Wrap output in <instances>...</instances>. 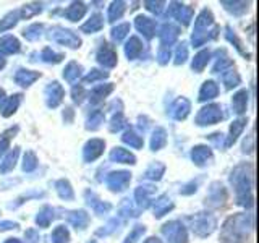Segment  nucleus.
<instances>
[{
    "mask_svg": "<svg viewBox=\"0 0 259 243\" xmlns=\"http://www.w3.org/2000/svg\"><path fill=\"white\" fill-rule=\"evenodd\" d=\"M251 216L246 214H238L235 217H230L229 221L224 224V229H222V240L225 243H237L240 241L245 233L248 232V229L253 227V221L248 222V219Z\"/></svg>",
    "mask_w": 259,
    "mask_h": 243,
    "instance_id": "1",
    "label": "nucleus"
},
{
    "mask_svg": "<svg viewBox=\"0 0 259 243\" xmlns=\"http://www.w3.org/2000/svg\"><path fill=\"white\" fill-rule=\"evenodd\" d=\"M191 230L198 235V237H207L214 232L215 229V217L212 214H207V213H201L193 216L191 219Z\"/></svg>",
    "mask_w": 259,
    "mask_h": 243,
    "instance_id": "2",
    "label": "nucleus"
},
{
    "mask_svg": "<svg viewBox=\"0 0 259 243\" xmlns=\"http://www.w3.org/2000/svg\"><path fill=\"white\" fill-rule=\"evenodd\" d=\"M222 117H224V113H222L221 105L210 104V105H206V107H202L199 110V113L196 115V124L201 127L214 125V124H217V122H221Z\"/></svg>",
    "mask_w": 259,
    "mask_h": 243,
    "instance_id": "3",
    "label": "nucleus"
},
{
    "mask_svg": "<svg viewBox=\"0 0 259 243\" xmlns=\"http://www.w3.org/2000/svg\"><path fill=\"white\" fill-rule=\"evenodd\" d=\"M162 233L167 238L168 243H186L188 237H186V229L177 221H172L162 227Z\"/></svg>",
    "mask_w": 259,
    "mask_h": 243,
    "instance_id": "4",
    "label": "nucleus"
},
{
    "mask_svg": "<svg viewBox=\"0 0 259 243\" xmlns=\"http://www.w3.org/2000/svg\"><path fill=\"white\" fill-rule=\"evenodd\" d=\"M51 32H52L51 37L55 40L57 44H60V46H68V47L76 49V47H79V44H81V39H79L73 31H70V29H65V28H60V26H55Z\"/></svg>",
    "mask_w": 259,
    "mask_h": 243,
    "instance_id": "5",
    "label": "nucleus"
},
{
    "mask_svg": "<svg viewBox=\"0 0 259 243\" xmlns=\"http://www.w3.org/2000/svg\"><path fill=\"white\" fill-rule=\"evenodd\" d=\"M130 180H132L130 172H112L105 178V183L112 191H123L130 185Z\"/></svg>",
    "mask_w": 259,
    "mask_h": 243,
    "instance_id": "6",
    "label": "nucleus"
},
{
    "mask_svg": "<svg viewBox=\"0 0 259 243\" xmlns=\"http://www.w3.org/2000/svg\"><path fill=\"white\" fill-rule=\"evenodd\" d=\"M154 193H156V188H154L152 185H141V186H138L136 191H135V205L140 209L148 208Z\"/></svg>",
    "mask_w": 259,
    "mask_h": 243,
    "instance_id": "7",
    "label": "nucleus"
},
{
    "mask_svg": "<svg viewBox=\"0 0 259 243\" xmlns=\"http://www.w3.org/2000/svg\"><path fill=\"white\" fill-rule=\"evenodd\" d=\"M178 34H180V28H178L177 24H174V23H165L164 26H162L160 32H159V36H160V46L162 47H170L177 40Z\"/></svg>",
    "mask_w": 259,
    "mask_h": 243,
    "instance_id": "8",
    "label": "nucleus"
},
{
    "mask_svg": "<svg viewBox=\"0 0 259 243\" xmlns=\"http://www.w3.org/2000/svg\"><path fill=\"white\" fill-rule=\"evenodd\" d=\"M63 96H65L63 88L57 81H54V83H51L46 88V99L49 107H57L63 101Z\"/></svg>",
    "mask_w": 259,
    "mask_h": 243,
    "instance_id": "9",
    "label": "nucleus"
},
{
    "mask_svg": "<svg viewBox=\"0 0 259 243\" xmlns=\"http://www.w3.org/2000/svg\"><path fill=\"white\" fill-rule=\"evenodd\" d=\"M104 148H105V143H104V140H99V138H94V140L88 141L84 146V151H83L84 160L91 162V160L97 159L104 152Z\"/></svg>",
    "mask_w": 259,
    "mask_h": 243,
    "instance_id": "10",
    "label": "nucleus"
},
{
    "mask_svg": "<svg viewBox=\"0 0 259 243\" xmlns=\"http://www.w3.org/2000/svg\"><path fill=\"white\" fill-rule=\"evenodd\" d=\"M97 60H99V63H102L104 67L107 68H112L117 65V52L115 49L110 47L109 44H102L99 52H97Z\"/></svg>",
    "mask_w": 259,
    "mask_h": 243,
    "instance_id": "11",
    "label": "nucleus"
},
{
    "mask_svg": "<svg viewBox=\"0 0 259 243\" xmlns=\"http://www.w3.org/2000/svg\"><path fill=\"white\" fill-rule=\"evenodd\" d=\"M136 28L144 37H148V39H151L154 34H156V21L148 18V16H143V15L138 16V18H136Z\"/></svg>",
    "mask_w": 259,
    "mask_h": 243,
    "instance_id": "12",
    "label": "nucleus"
},
{
    "mask_svg": "<svg viewBox=\"0 0 259 243\" xmlns=\"http://www.w3.org/2000/svg\"><path fill=\"white\" fill-rule=\"evenodd\" d=\"M190 110H191L190 101L185 99V97H180V99H177L175 104L172 105V109H170V113H172V117L175 120H183L190 113Z\"/></svg>",
    "mask_w": 259,
    "mask_h": 243,
    "instance_id": "13",
    "label": "nucleus"
},
{
    "mask_svg": "<svg viewBox=\"0 0 259 243\" xmlns=\"http://www.w3.org/2000/svg\"><path fill=\"white\" fill-rule=\"evenodd\" d=\"M225 198H227V193H225V188L221 183H212V185H210L209 198H207V201L210 202V205H212V206H221L222 202L225 201Z\"/></svg>",
    "mask_w": 259,
    "mask_h": 243,
    "instance_id": "14",
    "label": "nucleus"
},
{
    "mask_svg": "<svg viewBox=\"0 0 259 243\" xmlns=\"http://www.w3.org/2000/svg\"><path fill=\"white\" fill-rule=\"evenodd\" d=\"M18 51H20V43L16 40V37H13L12 34L0 37V54L10 55V54H16Z\"/></svg>",
    "mask_w": 259,
    "mask_h": 243,
    "instance_id": "15",
    "label": "nucleus"
},
{
    "mask_svg": "<svg viewBox=\"0 0 259 243\" xmlns=\"http://www.w3.org/2000/svg\"><path fill=\"white\" fill-rule=\"evenodd\" d=\"M212 156V151L207 146H196V148H193L191 151V159L196 166H204L206 162L210 159Z\"/></svg>",
    "mask_w": 259,
    "mask_h": 243,
    "instance_id": "16",
    "label": "nucleus"
},
{
    "mask_svg": "<svg viewBox=\"0 0 259 243\" xmlns=\"http://www.w3.org/2000/svg\"><path fill=\"white\" fill-rule=\"evenodd\" d=\"M40 75L37 71H31V70H18L16 71V75H15V81H16V85H20V86H31L34 81L39 78Z\"/></svg>",
    "mask_w": 259,
    "mask_h": 243,
    "instance_id": "17",
    "label": "nucleus"
},
{
    "mask_svg": "<svg viewBox=\"0 0 259 243\" xmlns=\"http://www.w3.org/2000/svg\"><path fill=\"white\" fill-rule=\"evenodd\" d=\"M112 162H120V164H135V156L125 148H115L110 152Z\"/></svg>",
    "mask_w": 259,
    "mask_h": 243,
    "instance_id": "18",
    "label": "nucleus"
},
{
    "mask_svg": "<svg viewBox=\"0 0 259 243\" xmlns=\"http://www.w3.org/2000/svg\"><path fill=\"white\" fill-rule=\"evenodd\" d=\"M68 222L75 227V229L83 230L89 224V216L84 211H71V213H68Z\"/></svg>",
    "mask_w": 259,
    "mask_h": 243,
    "instance_id": "19",
    "label": "nucleus"
},
{
    "mask_svg": "<svg viewBox=\"0 0 259 243\" xmlns=\"http://www.w3.org/2000/svg\"><path fill=\"white\" fill-rule=\"evenodd\" d=\"M86 199H88V205L91 206V208L94 209V213H97V214H105V213H107V211H110V208H112V206L109 205V202L101 201L93 191H86Z\"/></svg>",
    "mask_w": 259,
    "mask_h": 243,
    "instance_id": "20",
    "label": "nucleus"
},
{
    "mask_svg": "<svg viewBox=\"0 0 259 243\" xmlns=\"http://www.w3.org/2000/svg\"><path fill=\"white\" fill-rule=\"evenodd\" d=\"M172 209H174V202L167 196V194L160 196L156 202H154V216H156V217L165 216L168 211H172Z\"/></svg>",
    "mask_w": 259,
    "mask_h": 243,
    "instance_id": "21",
    "label": "nucleus"
},
{
    "mask_svg": "<svg viewBox=\"0 0 259 243\" xmlns=\"http://www.w3.org/2000/svg\"><path fill=\"white\" fill-rule=\"evenodd\" d=\"M217 94H219V86L214 83V81H206V83L202 85L201 89H199V97H198V99L201 102L210 101V99H214V97H217Z\"/></svg>",
    "mask_w": 259,
    "mask_h": 243,
    "instance_id": "22",
    "label": "nucleus"
},
{
    "mask_svg": "<svg viewBox=\"0 0 259 243\" xmlns=\"http://www.w3.org/2000/svg\"><path fill=\"white\" fill-rule=\"evenodd\" d=\"M141 52H143V44H141V40L138 39L136 36L130 37V40H128L126 46H125V54H126L128 59H130V60H135V59H138V57H140Z\"/></svg>",
    "mask_w": 259,
    "mask_h": 243,
    "instance_id": "23",
    "label": "nucleus"
},
{
    "mask_svg": "<svg viewBox=\"0 0 259 243\" xmlns=\"http://www.w3.org/2000/svg\"><path fill=\"white\" fill-rule=\"evenodd\" d=\"M245 125H246V120H243V118L233 122L232 127H230V135L227 136V141H225L227 148H229V146H232L235 141H237V138L240 136V133L243 132V130H245Z\"/></svg>",
    "mask_w": 259,
    "mask_h": 243,
    "instance_id": "24",
    "label": "nucleus"
},
{
    "mask_svg": "<svg viewBox=\"0 0 259 243\" xmlns=\"http://www.w3.org/2000/svg\"><path fill=\"white\" fill-rule=\"evenodd\" d=\"M121 140H123V143H126L130 148H135V149L143 148V144H144L143 136L140 133H136L135 130H126L123 136H121Z\"/></svg>",
    "mask_w": 259,
    "mask_h": 243,
    "instance_id": "25",
    "label": "nucleus"
},
{
    "mask_svg": "<svg viewBox=\"0 0 259 243\" xmlns=\"http://www.w3.org/2000/svg\"><path fill=\"white\" fill-rule=\"evenodd\" d=\"M20 102H21V96H20V94H15V96L7 97L5 102L2 104V107H0V110H2V115H4V117L12 115V113H13L16 109H18Z\"/></svg>",
    "mask_w": 259,
    "mask_h": 243,
    "instance_id": "26",
    "label": "nucleus"
},
{
    "mask_svg": "<svg viewBox=\"0 0 259 243\" xmlns=\"http://www.w3.org/2000/svg\"><path fill=\"white\" fill-rule=\"evenodd\" d=\"M104 26V18L101 15H93L91 18H89L83 26H81V31L83 32H88V34H91V32H96V31H101Z\"/></svg>",
    "mask_w": 259,
    "mask_h": 243,
    "instance_id": "27",
    "label": "nucleus"
},
{
    "mask_svg": "<svg viewBox=\"0 0 259 243\" xmlns=\"http://www.w3.org/2000/svg\"><path fill=\"white\" fill-rule=\"evenodd\" d=\"M167 143V133L164 128H156L152 133V138H151V148L152 151H159L160 148H164Z\"/></svg>",
    "mask_w": 259,
    "mask_h": 243,
    "instance_id": "28",
    "label": "nucleus"
},
{
    "mask_svg": "<svg viewBox=\"0 0 259 243\" xmlns=\"http://www.w3.org/2000/svg\"><path fill=\"white\" fill-rule=\"evenodd\" d=\"M84 13H86L84 4H71V7H68L67 12H65V16H67L70 21H78L83 18Z\"/></svg>",
    "mask_w": 259,
    "mask_h": 243,
    "instance_id": "29",
    "label": "nucleus"
},
{
    "mask_svg": "<svg viewBox=\"0 0 259 243\" xmlns=\"http://www.w3.org/2000/svg\"><path fill=\"white\" fill-rule=\"evenodd\" d=\"M81 76V65H78L76 62H70L67 65V68L63 71V78L68 81V83H75Z\"/></svg>",
    "mask_w": 259,
    "mask_h": 243,
    "instance_id": "30",
    "label": "nucleus"
},
{
    "mask_svg": "<svg viewBox=\"0 0 259 243\" xmlns=\"http://www.w3.org/2000/svg\"><path fill=\"white\" fill-rule=\"evenodd\" d=\"M55 188H57V193H59V196L65 201H70L75 198V193H73V188L68 183V180H59L55 183Z\"/></svg>",
    "mask_w": 259,
    "mask_h": 243,
    "instance_id": "31",
    "label": "nucleus"
},
{
    "mask_svg": "<svg viewBox=\"0 0 259 243\" xmlns=\"http://www.w3.org/2000/svg\"><path fill=\"white\" fill-rule=\"evenodd\" d=\"M52 221H54V209L51 206H44L36 217V224L39 227H49Z\"/></svg>",
    "mask_w": 259,
    "mask_h": 243,
    "instance_id": "32",
    "label": "nucleus"
},
{
    "mask_svg": "<svg viewBox=\"0 0 259 243\" xmlns=\"http://www.w3.org/2000/svg\"><path fill=\"white\" fill-rule=\"evenodd\" d=\"M164 172H165V166L160 164V162H154V164H151L148 170H146L144 177L148 178V180H160Z\"/></svg>",
    "mask_w": 259,
    "mask_h": 243,
    "instance_id": "33",
    "label": "nucleus"
},
{
    "mask_svg": "<svg viewBox=\"0 0 259 243\" xmlns=\"http://www.w3.org/2000/svg\"><path fill=\"white\" fill-rule=\"evenodd\" d=\"M233 109L237 113H243L246 110V105H248V93L246 91H240L233 96Z\"/></svg>",
    "mask_w": 259,
    "mask_h": 243,
    "instance_id": "34",
    "label": "nucleus"
},
{
    "mask_svg": "<svg viewBox=\"0 0 259 243\" xmlns=\"http://www.w3.org/2000/svg\"><path fill=\"white\" fill-rule=\"evenodd\" d=\"M222 81H224V85H225L227 89H232V88L240 85V76H238V73L235 70L229 68L227 71L222 73Z\"/></svg>",
    "mask_w": 259,
    "mask_h": 243,
    "instance_id": "35",
    "label": "nucleus"
},
{
    "mask_svg": "<svg viewBox=\"0 0 259 243\" xmlns=\"http://www.w3.org/2000/svg\"><path fill=\"white\" fill-rule=\"evenodd\" d=\"M18 154L20 151L18 149H15V151H10L7 154V157L4 159V162L0 164V172L5 174V172H10V170L15 167L16 164V159H18Z\"/></svg>",
    "mask_w": 259,
    "mask_h": 243,
    "instance_id": "36",
    "label": "nucleus"
},
{
    "mask_svg": "<svg viewBox=\"0 0 259 243\" xmlns=\"http://www.w3.org/2000/svg\"><path fill=\"white\" fill-rule=\"evenodd\" d=\"M52 243H68V238H70V233H68V229L65 225H59L55 227L52 235Z\"/></svg>",
    "mask_w": 259,
    "mask_h": 243,
    "instance_id": "37",
    "label": "nucleus"
},
{
    "mask_svg": "<svg viewBox=\"0 0 259 243\" xmlns=\"http://www.w3.org/2000/svg\"><path fill=\"white\" fill-rule=\"evenodd\" d=\"M125 2H113L110 7H109V13H107V18L109 21H115V20H120L121 15L125 13Z\"/></svg>",
    "mask_w": 259,
    "mask_h": 243,
    "instance_id": "38",
    "label": "nucleus"
},
{
    "mask_svg": "<svg viewBox=\"0 0 259 243\" xmlns=\"http://www.w3.org/2000/svg\"><path fill=\"white\" fill-rule=\"evenodd\" d=\"M130 32V23H121V24H117V28L112 29V39L115 40V43H121L126 34Z\"/></svg>",
    "mask_w": 259,
    "mask_h": 243,
    "instance_id": "39",
    "label": "nucleus"
},
{
    "mask_svg": "<svg viewBox=\"0 0 259 243\" xmlns=\"http://www.w3.org/2000/svg\"><path fill=\"white\" fill-rule=\"evenodd\" d=\"M209 57H210L209 51H202V52H199L196 57H194V60H193V63H191L193 70L201 71V70L204 68L206 65H207V62H209Z\"/></svg>",
    "mask_w": 259,
    "mask_h": 243,
    "instance_id": "40",
    "label": "nucleus"
},
{
    "mask_svg": "<svg viewBox=\"0 0 259 243\" xmlns=\"http://www.w3.org/2000/svg\"><path fill=\"white\" fill-rule=\"evenodd\" d=\"M37 167V157L32 151H26L24 154V160H23V170L24 172H32Z\"/></svg>",
    "mask_w": 259,
    "mask_h": 243,
    "instance_id": "41",
    "label": "nucleus"
},
{
    "mask_svg": "<svg viewBox=\"0 0 259 243\" xmlns=\"http://www.w3.org/2000/svg\"><path fill=\"white\" fill-rule=\"evenodd\" d=\"M40 59H42L44 62H47V63H59L63 59V55L54 52L51 47H46L42 51V54H40Z\"/></svg>",
    "mask_w": 259,
    "mask_h": 243,
    "instance_id": "42",
    "label": "nucleus"
},
{
    "mask_svg": "<svg viewBox=\"0 0 259 243\" xmlns=\"http://www.w3.org/2000/svg\"><path fill=\"white\" fill-rule=\"evenodd\" d=\"M101 124H104V112L101 110H96L91 113V117L88 118V128L89 130H97L101 127Z\"/></svg>",
    "mask_w": 259,
    "mask_h": 243,
    "instance_id": "43",
    "label": "nucleus"
},
{
    "mask_svg": "<svg viewBox=\"0 0 259 243\" xmlns=\"http://www.w3.org/2000/svg\"><path fill=\"white\" fill-rule=\"evenodd\" d=\"M40 31H42V24L34 23V24H31V26H28L26 29L23 31V36L26 39H29V40H36L40 36Z\"/></svg>",
    "mask_w": 259,
    "mask_h": 243,
    "instance_id": "44",
    "label": "nucleus"
},
{
    "mask_svg": "<svg viewBox=\"0 0 259 243\" xmlns=\"http://www.w3.org/2000/svg\"><path fill=\"white\" fill-rule=\"evenodd\" d=\"M18 12H13V13H8L5 18L0 21V32L2 31H7V29H10V28H13L15 24H16V21H18Z\"/></svg>",
    "mask_w": 259,
    "mask_h": 243,
    "instance_id": "45",
    "label": "nucleus"
},
{
    "mask_svg": "<svg viewBox=\"0 0 259 243\" xmlns=\"http://www.w3.org/2000/svg\"><path fill=\"white\" fill-rule=\"evenodd\" d=\"M112 89H113L112 85H97V86L93 89V97H94L93 101H99V99H102V97L107 96V94L112 91Z\"/></svg>",
    "mask_w": 259,
    "mask_h": 243,
    "instance_id": "46",
    "label": "nucleus"
},
{
    "mask_svg": "<svg viewBox=\"0 0 259 243\" xmlns=\"http://www.w3.org/2000/svg\"><path fill=\"white\" fill-rule=\"evenodd\" d=\"M186 59H188V47H186L185 43H182V44H178L177 51H175V63H177V65H180V63H183Z\"/></svg>",
    "mask_w": 259,
    "mask_h": 243,
    "instance_id": "47",
    "label": "nucleus"
},
{
    "mask_svg": "<svg viewBox=\"0 0 259 243\" xmlns=\"http://www.w3.org/2000/svg\"><path fill=\"white\" fill-rule=\"evenodd\" d=\"M144 232H146L144 225H136L135 229L132 230V233H130L128 237H126L125 243H136L138 238H141V237H143V233H144Z\"/></svg>",
    "mask_w": 259,
    "mask_h": 243,
    "instance_id": "48",
    "label": "nucleus"
},
{
    "mask_svg": "<svg viewBox=\"0 0 259 243\" xmlns=\"http://www.w3.org/2000/svg\"><path fill=\"white\" fill-rule=\"evenodd\" d=\"M104 78H107V73L105 71H101V70H93L91 73H88V75L84 76L83 79V83H94V81L97 79H104Z\"/></svg>",
    "mask_w": 259,
    "mask_h": 243,
    "instance_id": "49",
    "label": "nucleus"
},
{
    "mask_svg": "<svg viewBox=\"0 0 259 243\" xmlns=\"http://www.w3.org/2000/svg\"><path fill=\"white\" fill-rule=\"evenodd\" d=\"M126 127V120L125 117L121 115V113H118V115H115L112 118V124H110V132H120L121 128Z\"/></svg>",
    "mask_w": 259,
    "mask_h": 243,
    "instance_id": "50",
    "label": "nucleus"
},
{
    "mask_svg": "<svg viewBox=\"0 0 259 243\" xmlns=\"http://www.w3.org/2000/svg\"><path fill=\"white\" fill-rule=\"evenodd\" d=\"M40 12V5L34 4V5H24L21 10V18H29V16L36 15Z\"/></svg>",
    "mask_w": 259,
    "mask_h": 243,
    "instance_id": "51",
    "label": "nucleus"
},
{
    "mask_svg": "<svg viewBox=\"0 0 259 243\" xmlns=\"http://www.w3.org/2000/svg\"><path fill=\"white\" fill-rule=\"evenodd\" d=\"M117 225H118V221L117 219H112V221H109V224L104 227V229H101V230H97V235L99 237H105V235H109V233H112L113 230H117Z\"/></svg>",
    "mask_w": 259,
    "mask_h": 243,
    "instance_id": "52",
    "label": "nucleus"
},
{
    "mask_svg": "<svg viewBox=\"0 0 259 243\" xmlns=\"http://www.w3.org/2000/svg\"><path fill=\"white\" fill-rule=\"evenodd\" d=\"M170 57H172V49L170 47H160V51H159V55H157V60L159 63H167L170 60Z\"/></svg>",
    "mask_w": 259,
    "mask_h": 243,
    "instance_id": "53",
    "label": "nucleus"
},
{
    "mask_svg": "<svg viewBox=\"0 0 259 243\" xmlns=\"http://www.w3.org/2000/svg\"><path fill=\"white\" fill-rule=\"evenodd\" d=\"M146 5V8H148L149 12H154L156 15H160L162 13V10H164V2H146L144 4Z\"/></svg>",
    "mask_w": 259,
    "mask_h": 243,
    "instance_id": "54",
    "label": "nucleus"
},
{
    "mask_svg": "<svg viewBox=\"0 0 259 243\" xmlns=\"http://www.w3.org/2000/svg\"><path fill=\"white\" fill-rule=\"evenodd\" d=\"M24 237H26V243H39V233L34 229H29Z\"/></svg>",
    "mask_w": 259,
    "mask_h": 243,
    "instance_id": "55",
    "label": "nucleus"
},
{
    "mask_svg": "<svg viewBox=\"0 0 259 243\" xmlns=\"http://www.w3.org/2000/svg\"><path fill=\"white\" fill-rule=\"evenodd\" d=\"M83 96H84V89L81 88V86L73 89V101H75V102H81V101H83Z\"/></svg>",
    "mask_w": 259,
    "mask_h": 243,
    "instance_id": "56",
    "label": "nucleus"
},
{
    "mask_svg": "<svg viewBox=\"0 0 259 243\" xmlns=\"http://www.w3.org/2000/svg\"><path fill=\"white\" fill-rule=\"evenodd\" d=\"M18 224L16 222H12V221H4L0 222V230H10V229H16Z\"/></svg>",
    "mask_w": 259,
    "mask_h": 243,
    "instance_id": "57",
    "label": "nucleus"
},
{
    "mask_svg": "<svg viewBox=\"0 0 259 243\" xmlns=\"http://www.w3.org/2000/svg\"><path fill=\"white\" fill-rule=\"evenodd\" d=\"M8 144H10L8 138H2V140H0V156H2V154H5V151L8 149Z\"/></svg>",
    "mask_w": 259,
    "mask_h": 243,
    "instance_id": "58",
    "label": "nucleus"
},
{
    "mask_svg": "<svg viewBox=\"0 0 259 243\" xmlns=\"http://www.w3.org/2000/svg\"><path fill=\"white\" fill-rule=\"evenodd\" d=\"M5 99H7V97H5L4 89H0V107H2V104L5 102Z\"/></svg>",
    "mask_w": 259,
    "mask_h": 243,
    "instance_id": "59",
    "label": "nucleus"
},
{
    "mask_svg": "<svg viewBox=\"0 0 259 243\" xmlns=\"http://www.w3.org/2000/svg\"><path fill=\"white\" fill-rule=\"evenodd\" d=\"M144 243H162L159 238H156V237H151V238H148V240H146Z\"/></svg>",
    "mask_w": 259,
    "mask_h": 243,
    "instance_id": "60",
    "label": "nucleus"
},
{
    "mask_svg": "<svg viewBox=\"0 0 259 243\" xmlns=\"http://www.w3.org/2000/svg\"><path fill=\"white\" fill-rule=\"evenodd\" d=\"M5 243H21V241H20L18 238H8Z\"/></svg>",
    "mask_w": 259,
    "mask_h": 243,
    "instance_id": "61",
    "label": "nucleus"
},
{
    "mask_svg": "<svg viewBox=\"0 0 259 243\" xmlns=\"http://www.w3.org/2000/svg\"><path fill=\"white\" fill-rule=\"evenodd\" d=\"M4 65H5V59H4V55L0 54V68H4Z\"/></svg>",
    "mask_w": 259,
    "mask_h": 243,
    "instance_id": "62",
    "label": "nucleus"
},
{
    "mask_svg": "<svg viewBox=\"0 0 259 243\" xmlns=\"http://www.w3.org/2000/svg\"><path fill=\"white\" fill-rule=\"evenodd\" d=\"M88 243H97L96 240H91V241H88Z\"/></svg>",
    "mask_w": 259,
    "mask_h": 243,
    "instance_id": "63",
    "label": "nucleus"
}]
</instances>
